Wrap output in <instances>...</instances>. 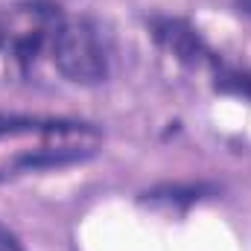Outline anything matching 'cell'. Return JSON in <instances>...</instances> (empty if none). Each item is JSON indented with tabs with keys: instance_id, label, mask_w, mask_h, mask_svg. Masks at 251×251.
Segmentation results:
<instances>
[{
	"instance_id": "obj_1",
	"label": "cell",
	"mask_w": 251,
	"mask_h": 251,
	"mask_svg": "<svg viewBox=\"0 0 251 251\" xmlns=\"http://www.w3.org/2000/svg\"><path fill=\"white\" fill-rule=\"evenodd\" d=\"M53 64L59 67L67 82L73 85H102L108 79V53L100 38V29L79 18V21H62L53 29Z\"/></svg>"
},
{
	"instance_id": "obj_2",
	"label": "cell",
	"mask_w": 251,
	"mask_h": 251,
	"mask_svg": "<svg viewBox=\"0 0 251 251\" xmlns=\"http://www.w3.org/2000/svg\"><path fill=\"white\" fill-rule=\"evenodd\" d=\"M149 32L158 41V47L167 50L176 62L187 67H219V56L210 50V44L181 18H152Z\"/></svg>"
},
{
	"instance_id": "obj_3",
	"label": "cell",
	"mask_w": 251,
	"mask_h": 251,
	"mask_svg": "<svg viewBox=\"0 0 251 251\" xmlns=\"http://www.w3.org/2000/svg\"><path fill=\"white\" fill-rule=\"evenodd\" d=\"M94 134V128L79 120L64 117H29V114H0V140L3 137H76Z\"/></svg>"
},
{
	"instance_id": "obj_4",
	"label": "cell",
	"mask_w": 251,
	"mask_h": 251,
	"mask_svg": "<svg viewBox=\"0 0 251 251\" xmlns=\"http://www.w3.org/2000/svg\"><path fill=\"white\" fill-rule=\"evenodd\" d=\"M94 155L91 146H41V149H29L15 155L12 167L15 170H59V167H70L79 161H88Z\"/></svg>"
},
{
	"instance_id": "obj_5",
	"label": "cell",
	"mask_w": 251,
	"mask_h": 251,
	"mask_svg": "<svg viewBox=\"0 0 251 251\" xmlns=\"http://www.w3.org/2000/svg\"><path fill=\"white\" fill-rule=\"evenodd\" d=\"M210 193L207 184H158L143 193V204L164 207V210H187L190 204L201 201Z\"/></svg>"
},
{
	"instance_id": "obj_6",
	"label": "cell",
	"mask_w": 251,
	"mask_h": 251,
	"mask_svg": "<svg viewBox=\"0 0 251 251\" xmlns=\"http://www.w3.org/2000/svg\"><path fill=\"white\" fill-rule=\"evenodd\" d=\"M216 88L234 97H246L251 100V73H240V70H219L216 73Z\"/></svg>"
},
{
	"instance_id": "obj_7",
	"label": "cell",
	"mask_w": 251,
	"mask_h": 251,
	"mask_svg": "<svg viewBox=\"0 0 251 251\" xmlns=\"http://www.w3.org/2000/svg\"><path fill=\"white\" fill-rule=\"evenodd\" d=\"M0 251H21L18 237H15L9 228H3V225H0Z\"/></svg>"
},
{
	"instance_id": "obj_8",
	"label": "cell",
	"mask_w": 251,
	"mask_h": 251,
	"mask_svg": "<svg viewBox=\"0 0 251 251\" xmlns=\"http://www.w3.org/2000/svg\"><path fill=\"white\" fill-rule=\"evenodd\" d=\"M3 178H6V173H0V181H3Z\"/></svg>"
},
{
	"instance_id": "obj_9",
	"label": "cell",
	"mask_w": 251,
	"mask_h": 251,
	"mask_svg": "<svg viewBox=\"0 0 251 251\" xmlns=\"http://www.w3.org/2000/svg\"><path fill=\"white\" fill-rule=\"evenodd\" d=\"M0 44H3V32H0Z\"/></svg>"
}]
</instances>
